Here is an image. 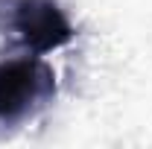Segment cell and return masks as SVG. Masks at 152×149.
<instances>
[{
  "label": "cell",
  "instance_id": "cell-1",
  "mask_svg": "<svg viewBox=\"0 0 152 149\" xmlns=\"http://www.w3.org/2000/svg\"><path fill=\"white\" fill-rule=\"evenodd\" d=\"M56 93V73L38 56L0 61V123H18Z\"/></svg>",
  "mask_w": 152,
  "mask_h": 149
},
{
  "label": "cell",
  "instance_id": "cell-2",
  "mask_svg": "<svg viewBox=\"0 0 152 149\" xmlns=\"http://www.w3.org/2000/svg\"><path fill=\"white\" fill-rule=\"evenodd\" d=\"M9 23L35 56L53 53L70 44L76 35L73 23L67 20V15L61 12L56 0H12Z\"/></svg>",
  "mask_w": 152,
  "mask_h": 149
}]
</instances>
